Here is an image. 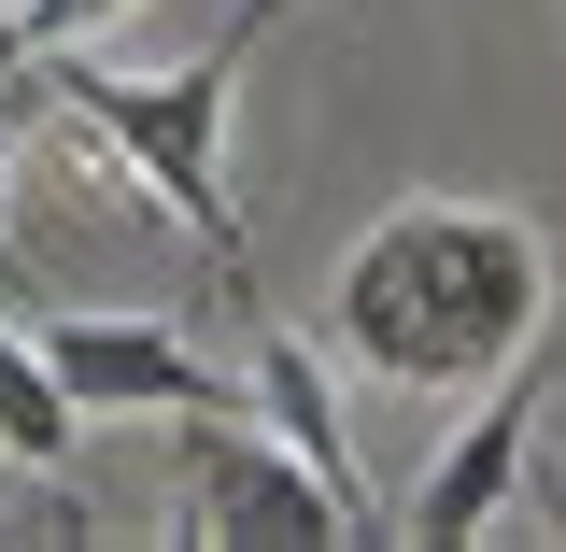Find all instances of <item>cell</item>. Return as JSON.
Listing matches in <instances>:
<instances>
[{
    "label": "cell",
    "instance_id": "obj_1",
    "mask_svg": "<svg viewBox=\"0 0 566 552\" xmlns=\"http://www.w3.org/2000/svg\"><path fill=\"white\" fill-rule=\"evenodd\" d=\"M340 354L397 397H482L553 326V241L482 199H411L340 256Z\"/></svg>",
    "mask_w": 566,
    "mask_h": 552
},
{
    "label": "cell",
    "instance_id": "obj_2",
    "mask_svg": "<svg viewBox=\"0 0 566 552\" xmlns=\"http://www.w3.org/2000/svg\"><path fill=\"white\" fill-rule=\"evenodd\" d=\"M283 0H241L227 29H212V58L185 71H114L99 43H29V85H43V114H71L85 142H114L142 170V199L170 212L185 241H212V270L255 298V241H241V199H227V100H241V58L270 43Z\"/></svg>",
    "mask_w": 566,
    "mask_h": 552
},
{
    "label": "cell",
    "instance_id": "obj_3",
    "mask_svg": "<svg viewBox=\"0 0 566 552\" xmlns=\"http://www.w3.org/2000/svg\"><path fill=\"white\" fill-rule=\"evenodd\" d=\"M185 524H199V539H368L340 510V482H326L283 425H241L227 397L185 412Z\"/></svg>",
    "mask_w": 566,
    "mask_h": 552
},
{
    "label": "cell",
    "instance_id": "obj_4",
    "mask_svg": "<svg viewBox=\"0 0 566 552\" xmlns=\"http://www.w3.org/2000/svg\"><path fill=\"white\" fill-rule=\"evenodd\" d=\"M553 368H566V341L538 326V341L482 383V412L453 425V454H439V468H424V496H411V539H482L495 510L524 496V425L553 412Z\"/></svg>",
    "mask_w": 566,
    "mask_h": 552
},
{
    "label": "cell",
    "instance_id": "obj_5",
    "mask_svg": "<svg viewBox=\"0 0 566 552\" xmlns=\"http://www.w3.org/2000/svg\"><path fill=\"white\" fill-rule=\"evenodd\" d=\"M43 326V354H57V383L85 397V412H212L227 397V368H212L185 326H156V312H29Z\"/></svg>",
    "mask_w": 566,
    "mask_h": 552
},
{
    "label": "cell",
    "instance_id": "obj_6",
    "mask_svg": "<svg viewBox=\"0 0 566 552\" xmlns=\"http://www.w3.org/2000/svg\"><path fill=\"white\" fill-rule=\"evenodd\" d=\"M255 412L340 482V510L382 539V496H368V468H354V439H340V397H326V368H312V341H283V326H255Z\"/></svg>",
    "mask_w": 566,
    "mask_h": 552
},
{
    "label": "cell",
    "instance_id": "obj_7",
    "mask_svg": "<svg viewBox=\"0 0 566 552\" xmlns=\"http://www.w3.org/2000/svg\"><path fill=\"white\" fill-rule=\"evenodd\" d=\"M71 439H85V397L57 383V354H43V326H14V312H0V454L57 482V468H71Z\"/></svg>",
    "mask_w": 566,
    "mask_h": 552
},
{
    "label": "cell",
    "instance_id": "obj_8",
    "mask_svg": "<svg viewBox=\"0 0 566 552\" xmlns=\"http://www.w3.org/2000/svg\"><path fill=\"white\" fill-rule=\"evenodd\" d=\"M43 128V85H29V58H0V170H14V142ZM0 298H14V312H43V283L14 270V241H0Z\"/></svg>",
    "mask_w": 566,
    "mask_h": 552
}]
</instances>
